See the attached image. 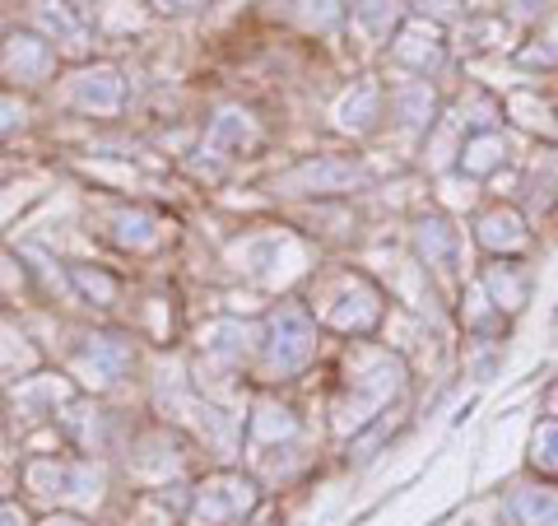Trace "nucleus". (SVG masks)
I'll list each match as a JSON object with an SVG mask.
<instances>
[{
	"label": "nucleus",
	"instance_id": "27",
	"mask_svg": "<svg viewBox=\"0 0 558 526\" xmlns=\"http://www.w3.org/2000/svg\"><path fill=\"white\" fill-rule=\"evenodd\" d=\"M20 117H24V108H20V103H14V98H0V135L20 127Z\"/></svg>",
	"mask_w": 558,
	"mask_h": 526
},
{
	"label": "nucleus",
	"instance_id": "30",
	"mask_svg": "<svg viewBox=\"0 0 558 526\" xmlns=\"http://www.w3.org/2000/svg\"><path fill=\"white\" fill-rule=\"evenodd\" d=\"M545 415H549V419H558V378H554V387L545 392Z\"/></svg>",
	"mask_w": 558,
	"mask_h": 526
},
{
	"label": "nucleus",
	"instance_id": "6",
	"mask_svg": "<svg viewBox=\"0 0 558 526\" xmlns=\"http://www.w3.org/2000/svg\"><path fill=\"white\" fill-rule=\"evenodd\" d=\"M57 65V51H51L47 38H33V33H14L5 43V70L10 80H24V84H43Z\"/></svg>",
	"mask_w": 558,
	"mask_h": 526
},
{
	"label": "nucleus",
	"instance_id": "12",
	"mask_svg": "<svg viewBox=\"0 0 558 526\" xmlns=\"http://www.w3.org/2000/svg\"><path fill=\"white\" fill-rule=\"evenodd\" d=\"M28 489H38V494H84L89 485H98L94 470L84 466H57V462H33L24 470Z\"/></svg>",
	"mask_w": 558,
	"mask_h": 526
},
{
	"label": "nucleus",
	"instance_id": "8",
	"mask_svg": "<svg viewBox=\"0 0 558 526\" xmlns=\"http://www.w3.org/2000/svg\"><path fill=\"white\" fill-rule=\"evenodd\" d=\"M508 159H512V140L502 131H470L465 145H461L457 168L465 172V178H494Z\"/></svg>",
	"mask_w": 558,
	"mask_h": 526
},
{
	"label": "nucleus",
	"instance_id": "16",
	"mask_svg": "<svg viewBox=\"0 0 558 526\" xmlns=\"http://www.w3.org/2000/svg\"><path fill=\"white\" fill-rule=\"evenodd\" d=\"M526 466L535 480H558V419H535L526 438Z\"/></svg>",
	"mask_w": 558,
	"mask_h": 526
},
{
	"label": "nucleus",
	"instance_id": "4",
	"mask_svg": "<svg viewBox=\"0 0 558 526\" xmlns=\"http://www.w3.org/2000/svg\"><path fill=\"white\" fill-rule=\"evenodd\" d=\"M475 242H480L488 256L517 261L521 252L531 248V229H526V219H521V210H512V205H488L484 215L475 219Z\"/></svg>",
	"mask_w": 558,
	"mask_h": 526
},
{
	"label": "nucleus",
	"instance_id": "21",
	"mask_svg": "<svg viewBox=\"0 0 558 526\" xmlns=\"http://www.w3.org/2000/svg\"><path fill=\"white\" fill-rule=\"evenodd\" d=\"M252 340H256V331H252V326L223 322V326L209 331L205 349H209V355H219V359H229V363H238V359H247V355H252Z\"/></svg>",
	"mask_w": 558,
	"mask_h": 526
},
{
	"label": "nucleus",
	"instance_id": "9",
	"mask_svg": "<svg viewBox=\"0 0 558 526\" xmlns=\"http://www.w3.org/2000/svg\"><path fill=\"white\" fill-rule=\"evenodd\" d=\"M121 94H126V84H121V75H117L112 65L84 70V75L75 80V89H70L75 108H84V112H117L121 108Z\"/></svg>",
	"mask_w": 558,
	"mask_h": 526
},
{
	"label": "nucleus",
	"instance_id": "14",
	"mask_svg": "<svg viewBox=\"0 0 558 526\" xmlns=\"http://www.w3.org/2000/svg\"><path fill=\"white\" fill-rule=\"evenodd\" d=\"M414 252H418V261H424V266H433V271L451 266V256H457V234H451V224L438 219V215L414 219Z\"/></svg>",
	"mask_w": 558,
	"mask_h": 526
},
{
	"label": "nucleus",
	"instance_id": "7",
	"mask_svg": "<svg viewBox=\"0 0 558 526\" xmlns=\"http://www.w3.org/2000/svg\"><path fill=\"white\" fill-rule=\"evenodd\" d=\"M480 285H484L488 298H494V308L502 312V318H517V312L531 303V275L521 271L517 261H494Z\"/></svg>",
	"mask_w": 558,
	"mask_h": 526
},
{
	"label": "nucleus",
	"instance_id": "31",
	"mask_svg": "<svg viewBox=\"0 0 558 526\" xmlns=\"http://www.w3.org/2000/svg\"><path fill=\"white\" fill-rule=\"evenodd\" d=\"M47 526H80L75 517H57V522H47Z\"/></svg>",
	"mask_w": 558,
	"mask_h": 526
},
{
	"label": "nucleus",
	"instance_id": "2",
	"mask_svg": "<svg viewBox=\"0 0 558 526\" xmlns=\"http://www.w3.org/2000/svg\"><path fill=\"white\" fill-rule=\"evenodd\" d=\"M363 182H368V172H363L359 159L317 154V159H303L299 168H289L275 182V191H284V196H340V191H354Z\"/></svg>",
	"mask_w": 558,
	"mask_h": 526
},
{
	"label": "nucleus",
	"instance_id": "29",
	"mask_svg": "<svg viewBox=\"0 0 558 526\" xmlns=\"http://www.w3.org/2000/svg\"><path fill=\"white\" fill-rule=\"evenodd\" d=\"M0 526H28V517L14 503H0Z\"/></svg>",
	"mask_w": 558,
	"mask_h": 526
},
{
	"label": "nucleus",
	"instance_id": "23",
	"mask_svg": "<svg viewBox=\"0 0 558 526\" xmlns=\"http://www.w3.org/2000/svg\"><path fill=\"white\" fill-rule=\"evenodd\" d=\"M33 14H38V24H43L57 43H65L70 51H84V43H89V38H84V28H80L75 20H70V14H65L61 5H57V10H51V5H38Z\"/></svg>",
	"mask_w": 558,
	"mask_h": 526
},
{
	"label": "nucleus",
	"instance_id": "24",
	"mask_svg": "<svg viewBox=\"0 0 558 526\" xmlns=\"http://www.w3.org/2000/svg\"><path fill=\"white\" fill-rule=\"evenodd\" d=\"M70 279H75V289H80L84 298H94V303H112V298H117V279L102 275V271L75 266V271H70Z\"/></svg>",
	"mask_w": 558,
	"mask_h": 526
},
{
	"label": "nucleus",
	"instance_id": "11",
	"mask_svg": "<svg viewBox=\"0 0 558 526\" xmlns=\"http://www.w3.org/2000/svg\"><path fill=\"white\" fill-rule=\"evenodd\" d=\"M377 318H381V298L368 285H359V294H340L336 308H326V322L336 326V331H354V336L373 331Z\"/></svg>",
	"mask_w": 558,
	"mask_h": 526
},
{
	"label": "nucleus",
	"instance_id": "26",
	"mask_svg": "<svg viewBox=\"0 0 558 526\" xmlns=\"http://www.w3.org/2000/svg\"><path fill=\"white\" fill-rule=\"evenodd\" d=\"M461 38H475L470 47H480V51H494L502 38H508V24H502V20H470L461 28Z\"/></svg>",
	"mask_w": 558,
	"mask_h": 526
},
{
	"label": "nucleus",
	"instance_id": "17",
	"mask_svg": "<svg viewBox=\"0 0 558 526\" xmlns=\"http://www.w3.org/2000/svg\"><path fill=\"white\" fill-rule=\"evenodd\" d=\"M256 121L252 112H242V108H223L215 121H209V150H247L256 145Z\"/></svg>",
	"mask_w": 558,
	"mask_h": 526
},
{
	"label": "nucleus",
	"instance_id": "22",
	"mask_svg": "<svg viewBox=\"0 0 558 526\" xmlns=\"http://www.w3.org/2000/svg\"><path fill=\"white\" fill-rule=\"evenodd\" d=\"M377 117H381V89L377 84H359V94H349L344 108H340V121L349 131H368Z\"/></svg>",
	"mask_w": 558,
	"mask_h": 526
},
{
	"label": "nucleus",
	"instance_id": "20",
	"mask_svg": "<svg viewBox=\"0 0 558 526\" xmlns=\"http://www.w3.org/2000/svg\"><path fill=\"white\" fill-rule=\"evenodd\" d=\"M112 224H117V242H121V248L145 252V248H154V242H159V219L145 215V210H121Z\"/></svg>",
	"mask_w": 558,
	"mask_h": 526
},
{
	"label": "nucleus",
	"instance_id": "10",
	"mask_svg": "<svg viewBox=\"0 0 558 526\" xmlns=\"http://www.w3.org/2000/svg\"><path fill=\"white\" fill-rule=\"evenodd\" d=\"M391 112L400 117V127L428 131L433 117H438V94H433L428 80H405V84L391 89Z\"/></svg>",
	"mask_w": 558,
	"mask_h": 526
},
{
	"label": "nucleus",
	"instance_id": "5",
	"mask_svg": "<svg viewBox=\"0 0 558 526\" xmlns=\"http://www.w3.org/2000/svg\"><path fill=\"white\" fill-rule=\"evenodd\" d=\"M502 507L512 526H558V480H517Z\"/></svg>",
	"mask_w": 558,
	"mask_h": 526
},
{
	"label": "nucleus",
	"instance_id": "3",
	"mask_svg": "<svg viewBox=\"0 0 558 526\" xmlns=\"http://www.w3.org/2000/svg\"><path fill=\"white\" fill-rule=\"evenodd\" d=\"M256 507V485L242 480V476H215L209 485L196 489V499H191V513L186 522L191 526H223L242 513H252Z\"/></svg>",
	"mask_w": 558,
	"mask_h": 526
},
{
	"label": "nucleus",
	"instance_id": "15",
	"mask_svg": "<svg viewBox=\"0 0 558 526\" xmlns=\"http://www.w3.org/2000/svg\"><path fill=\"white\" fill-rule=\"evenodd\" d=\"M391 57H396L400 65H410L414 75H428V70L442 65V38H438V33H428V38H424V28L410 24V28L391 43Z\"/></svg>",
	"mask_w": 558,
	"mask_h": 526
},
{
	"label": "nucleus",
	"instance_id": "28",
	"mask_svg": "<svg viewBox=\"0 0 558 526\" xmlns=\"http://www.w3.org/2000/svg\"><path fill=\"white\" fill-rule=\"evenodd\" d=\"M457 5H461V0H424V5H418V10H433V14H438V20H451V14H457Z\"/></svg>",
	"mask_w": 558,
	"mask_h": 526
},
{
	"label": "nucleus",
	"instance_id": "1",
	"mask_svg": "<svg viewBox=\"0 0 558 526\" xmlns=\"http://www.w3.org/2000/svg\"><path fill=\"white\" fill-rule=\"evenodd\" d=\"M317 355V326L303 308H279L270 318V340H266V373L270 378H293L299 368Z\"/></svg>",
	"mask_w": 558,
	"mask_h": 526
},
{
	"label": "nucleus",
	"instance_id": "18",
	"mask_svg": "<svg viewBox=\"0 0 558 526\" xmlns=\"http://www.w3.org/2000/svg\"><path fill=\"white\" fill-rule=\"evenodd\" d=\"M354 20L373 33V38H391V33L405 24V10L400 0H354Z\"/></svg>",
	"mask_w": 558,
	"mask_h": 526
},
{
	"label": "nucleus",
	"instance_id": "25",
	"mask_svg": "<svg viewBox=\"0 0 558 526\" xmlns=\"http://www.w3.org/2000/svg\"><path fill=\"white\" fill-rule=\"evenodd\" d=\"M303 24L317 28V33H330L340 20H344V0H303Z\"/></svg>",
	"mask_w": 558,
	"mask_h": 526
},
{
	"label": "nucleus",
	"instance_id": "19",
	"mask_svg": "<svg viewBox=\"0 0 558 526\" xmlns=\"http://www.w3.org/2000/svg\"><path fill=\"white\" fill-rule=\"evenodd\" d=\"M299 433V419H293V410L275 406V401H260L256 415H252V438L256 443H279V438H293Z\"/></svg>",
	"mask_w": 558,
	"mask_h": 526
},
{
	"label": "nucleus",
	"instance_id": "13",
	"mask_svg": "<svg viewBox=\"0 0 558 526\" xmlns=\"http://www.w3.org/2000/svg\"><path fill=\"white\" fill-rule=\"evenodd\" d=\"M80 368L84 373H94L89 382H112V378H121L131 368V345L121 336H94L89 345H84Z\"/></svg>",
	"mask_w": 558,
	"mask_h": 526
}]
</instances>
